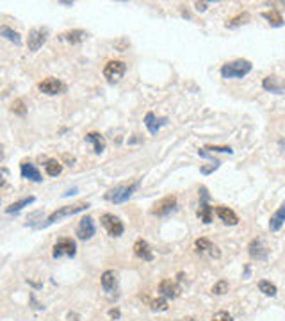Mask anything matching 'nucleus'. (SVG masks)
<instances>
[{
    "label": "nucleus",
    "instance_id": "18",
    "mask_svg": "<svg viewBox=\"0 0 285 321\" xmlns=\"http://www.w3.org/2000/svg\"><path fill=\"white\" fill-rule=\"evenodd\" d=\"M20 171H22L23 179H29V180H32V182H41V180H43L40 170H38L32 162H22V166H20Z\"/></svg>",
    "mask_w": 285,
    "mask_h": 321
},
{
    "label": "nucleus",
    "instance_id": "15",
    "mask_svg": "<svg viewBox=\"0 0 285 321\" xmlns=\"http://www.w3.org/2000/svg\"><path fill=\"white\" fill-rule=\"evenodd\" d=\"M102 287H104V291L109 294L116 293V289H118V277H116L114 271L107 270L102 273Z\"/></svg>",
    "mask_w": 285,
    "mask_h": 321
},
{
    "label": "nucleus",
    "instance_id": "39",
    "mask_svg": "<svg viewBox=\"0 0 285 321\" xmlns=\"http://www.w3.org/2000/svg\"><path fill=\"white\" fill-rule=\"evenodd\" d=\"M109 314H111V318H120V312L118 311H111Z\"/></svg>",
    "mask_w": 285,
    "mask_h": 321
},
{
    "label": "nucleus",
    "instance_id": "2",
    "mask_svg": "<svg viewBox=\"0 0 285 321\" xmlns=\"http://www.w3.org/2000/svg\"><path fill=\"white\" fill-rule=\"evenodd\" d=\"M87 207H89V203H75V205H64V207H59L57 211H54L52 214L46 218L43 223H40V227L38 229H46V227H50V225H54L55 221H61L63 218H68V216H73L77 214V212L81 211H86Z\"/></svg>",
    "mask_w": 285,
    "mask_h": 321
},
{
    "label": "nucleus",
    "instance_id": "9",
    "mask_svg": "<svg viewBox=\"0 0 285 321\" xmlns=\"http://www.w3.org/2000/svg\"><path fill=\"white\" fill-rule=\"evenodd\" d=\"M100 221H102V225H104V229L109 232V236H113V238H120V236L123 234V230H125V227H123L122 220H120L118 216L109 214V212L102 216Z\"/></svg>",
    "mask_w": 285,
    "mask_h": 321
},
{
    "label": "nucleus",
    "instance_id": "3",
    "mask_svg": "<svg viewBox=\"0 0 285 321\" xmlns=\"http://www.w3.org/2000/svg\"><path fill=\"white\" fill-rule=\"evenodd\" d=\"M139 186H141V180H136V182L128 184V186H116V188L109 189L104 195V198L113 203H123L134 195V191H137Z\"/></svg>",
    "mask_w": 285,
    "mask_h": 321
},
{
    "label": "nucleus",
    "instance_id": "16",
    "mask_svg": "<svg viewBox=\"0 0 285 321\" xmlns=\"http://www.w3.org/2000/svg\"><path fill=\"white\" fill-rule=\"evenodd\" d=\"M216 214L225 225H230V227H234V225L239 223V218H237L236 212L232 211V209H228V207H225V205H217L216 207Z\"/></svg>",
    "mask_w": 285,
    "mask_h": 321
},
{
    "label": "nucleus",
    "instance_id": "36",
    "mask_svg": "<svg viewBox=\"0 0 285 321\" xmlns=\"http://www.w3.org/2000/svg\"><path fill=\"white\" fill-rule=\"evenodd\" d=\"M198 156L200 157H204V159H210L212 162H216V160H219V159H216V157L212 156V154H208V152H205V148H200L198 150Z\"/></svg>",
    "mask_w": 285,
    "mask_h": 321
},
{
    "label": "nucleus",
    "instance_id": "20",
    "mask_svg": "<svg viewBox=\"0 0 285 321\" xmlns=\"http://www.w3.org/2000/svg\"><path fill=\"white\" fill-rule=\"evenodd\" d=\"M262 86L266 91L276 93V95H284L285 93V82H280L276 77H266L264 79Z\"/></svg>",
    "mask_w": 285,
    "mask_h": 321
},
{
    "label": "nucleus",
    "instance_id": "25",
    "mask_svg": "<svg viewBox=\"0 0 285 321\" xmlns=\"http://www.w3.org/2000/svg\"><path fill=\"white\" fill-rule=\"evenodd\" d=\"M45 170H46V175H50V177H57L63 171V164L57 159H48L45 164Z\"/></svg>",
    "mask_w": 285,
    "mask_h": 321
},
{
    "label": "nucleus",
    "instance_id": "13",
    "mask_svg": "<svg viewBox=\"0 0 285 321\" xmlns=\"http://www.w3.org/2000/svg\"><path fill=\"white\" fill-rule=\"evenodd\" d=\"M195 246H196V252H198V253H208V255L214 257V259H219V255H221L219 248H217L216 244L210 243V241H208L207 238L196 239V241H195Z\"/></svg>",
    "mask_w": 285,
    "mask_h": 321
},
{
    "label": "nucleus",
    "instance_id": "33",
    "mask_svg": "<svg viewBox=\"0 0 285 321\" xmlns=\"http://www.w3.org/2000/svg\"><path fill=\"white\" fill-rule=\"evenodd\" d=\"M210 321H234V318H232V314H228V312L221 311V312H216Z\"/></svg>",
    "mask_w": 285,
    "mask_h": 321
},
{
    "label": "nucleus",
    "instance_id": "41",
    "mask_svg": "<svg viewBox=\"0 0 285 321\" xmlns=\"http://www.w3.org/2000/svg\"><path fill=\"white\" fill-rule=\"evenodd\" d=\"M2 157H4V152H2V147H0V160H2Z\"/></svg>",
    "mask_w": 285,
    "mask_h": 321
},
{
    "label": "nucleus",
    "instance_id": "7",
    "mask_svg": "<svg viewBox=\"0 0 285 321\" xmlns=\"http://www.w3.org/2000/svg\"><path fill=\"white\" fill-rule=\"evenodd\" d=\"M77 253V244L75 241L70 238H64V239H59L57 243L54 244V259H59V257H75Z\"/></svg>",
    "mask_w": 285,
    "mask_h": 321
},
{
    "label": "nucleus",
    "instance_id": "24",
    "mask_svg": "<svg viewBox=\"0 0 285 321\" xmlns=\"http://www.w3.org/2000/svg\"><path fill=\"white\" fill-rule=\"evenodd\" d=\"M34 200H36V198H34V197H27V198H22V200H18V202L11 203L9 207H5V212H7V214H13V212H18V211H22L23 207L31 205V203L34 202Z\"/></svg>",
    "mask_w": 285,
    "mask_h": 321
},
{
    "label": "nucleus",
    "instance_id": "23",
    "mask_svg": "<svg viewBox=\"0 0 285 321\" xmlns=\"http://www.w3.org/2000/svg\"><path fill=\"white\" fill-rule=\"evenodd\" d=\"M0 36H4L5 40L13 41L14 45H22V38H20V34L16 31H13L11 27H7V25H2V27H0Z\"/></svg>",
    "mask_w": 285,
    "mask_h": 321
},
{
    "label": "nucleus",
    "instance_id": "22",
    "mask_svg": "<svg viewBox=\"0 0 285 321\" xmlns=\"http://www.w3.org/2000/svg\"><path fill=\"white\" fill-rule=\"evenodd\" d=\"M86 141L93 145V148H95L96 154H102V152L105 150V139H104V136H102L100 132H89V134H86Z\"/></svg>",
    "mask_w": 285,
    "mask_h": 321
},
{
    "label": "nucleus",
    "instance_id": "34",
    "mask_svg": "<svg viewBox=\"0 0 285 321\" xmlns=\"http://www.w3.org/2000/svg\"><path fill=\"white\" fill-rule=\"evenodd\" d=\"M205 150H212V152H225V154H234L230 147H216V145H208L205 147Z\"/></svg>",
    "mask_w": 285,
    "mask_h": 321
},
{
    "label": "nucleus",
    "instance_id": "37",
    "mask_svg": "<svg viewBox=\"0 0 285 321\" xmlns=\"http://www.w3.org/2000/svg\"><path fill=\"white\" fill-rule=\"evenodd\" d=\"M195 5H196V11H202V13H204V11L207 9L208 4H207V2H196Z\"/></svg>",
    "mask_w": 285,
    "mask_h": 321
},
{
    "label": "nucleus",
    "instance_id": "10",
    "mask_svg": "<svg viewBox=\"0 0 285 321\" xmlns=\"http://www.w3.org/2000/svg\"><path fill=\"white\" fill-rule=\"evenodd\" d=\"M177 207V198L173 197H164L161 198L154 207H152V214L154 216H167L169 212Z\"/></svg>",
    "mask_w": 285,
    "mask_h": 321
},
{
    "label": "nucleus",
    "instance_id": "31",
    "mask_svg": "<svg viewBox=\"0 0 285 321\" xmlns=\"http://www.w3.org/2000/svg\"><path fill=\"white\" fill-rule=\"evenodd\" d=\"M228 293V282L226 280H217L216 284L212 285V294H217V296H221V294Z\"/></svg>",
    "mask_w": 285,
    "mask_h": 321
},
{
    "label": "nucleus",
    "instance_id": "29",
    "mask_svg": "<svg viewBox=\"0 0 285 321\" xmlns=\"http://www.w3.org/2000/svg\"><path fill=\"white\" fill-rule=\"evenodd\" d=\"M248 20H249V14L248 13H243V14H239V16H236V18H232L230 22H226V27H228V29H236V27H239V25H244Z\"/></svg>",
    "mask_w": 285,
    "mask_h": 321
},
{
    "label": "nucleus",
    "instance_id": "32",
    "mask_svg": "<svg viewBox=\"0 0 285 321\" xmlns=\"http://www.w3.org/2000/svg\"><path fill=\"white\" fill-rule=\"evenodd\" d=\"M152 305V311H166L167 309V302H166V298H157V300H154V302L150 303Z\"/></svg>",
    "mask_w": 285,
    "mask_h": 321
},
{
    "label": "nucleus",
    "instance_id": "28",
    "mask_svg": "<svg viewBox=\"0 0 285 321\" xmlns=\"http://www.w3.org/2000/svg\"><path fill=\"white\" fill-rule=\"evenodd\" d=\"M258 289H260V293H264L266 296H276V293H278L276 285L271 284L269 280H260V282H258Z\"/></svg>",
    "mask_w": 285,
    "mask_h": 321
},
{
    "label": "nucleus",
    "instance_id": "14",
    "mask_svg": "<svg viewBox=\"0 0 285 321\" xmlns=\"http://www.w3.org/2000/svg\"><path fill=\"white\" fill-rule=\"evenodd\" d=\"M159 293L163 294L164 298H177L180 294V285L177 282H173L171 279H164L159 285Z\"/></svg>",
    "mask_w": 285,
    "mask_h": 321
},
{
    "label": "nucleus",
    "instance_id": "12",
    "mask_svg": "<svg viewBox=\"0 0 285 321\" xmlns=\"http://www.w3.org/2000/svg\"><path fill=\"white\" fill-rule=\"evenodd\" d=\"M95 221H93V218L91 216H86V218H82L81 223H79V229H77V236L79 239H91L93 236H95Z\"/></svg>",
    "mask_w": 285,
    "mask_h": 321
},
{
    "label": "nucleus",
    "instance_id": "1",
    "mask_svg": "<svg viewBox=\"0 0 285 321\" xmlns=\"http://www.w3.org/2000/svg\"><path fill=\"white\" fill-rule=\"evenodd\" d=\"M253 68V64L248 59H236L232 63H226L221 66V75L223 79H243L248 75Z\"/></svg>",
    "mask_w": 285,
    "mask_h": 321
},
{
    "label": "nucleus",
    "instance_id": "27",
    "mask_svg": "<svg viewBox=\"0 0 285 321\" xmlns=\"http://www.w3.org/2000/svg\"><path fill=\"white\" fill-rule=\"evenodd\" d=\"M262 16L267 20V22L271 23V25H275V27H280V25H284V18H282V14L278 13V11H266V13H262Z\"/></svg>",
    "mask_w": 285,
    "mask_h": 321
},
{
    "label": "nucleus",
    "instance_id": "21",
    "mask_svg": "<svg viewBox=\"0 0 285 321\" xmlns=\"http://www.w3.org/2000/svg\"><path fill=\"white\" fill-rule=\"evenodd\" d=\"M166 123H167V118L157 120V116H155L154 113H148V115L145 116V125H146V128H148L150 134H157L161 125H166Z\"/></svg>",
    "mask_w": 285,
    "mask_h": 321
},
{
    "label": "nucleus",
    "instance_id": "38",
    "mask_svg": "<svg viewBox=\"0 0 285 321\" xmlns=\"http://www.w3.org/2000/svg\"><path fill=\"white\" fill-rule=\"evenodd\" d=\"M75 193H77V189L73 188V189H70V191H66V193H64V197H70V195H75Z\"/></svg>",
    "mask_w": 285,
    "mask_h": 321
},
{
    "label": "nucleus",
    "instance_id": "26",
    "mask_svg": "<svg viewBox=\"0 0 285 321\" xmlns=\"http://www.w3.org/2000/svg\"><path fill=\"white\" fill-rule=\"evenodd\" d=\"M86 36L87 34L84 31H70V32H64L61 38L66 40V41H70V43H81L86 40Z\"/></svg>",
    "mask_w": 285,
    "mask_h": 321
},
{
    "label": "nucleus",
    "instance_id": "19",
    "mask_svg": "<svg viewBox=\"0 0 285 321\" xmlns=\"http://www.w3.org/2000/svg\"><path fill=\"white\" fill-rule=\"evenodd\" d=\"M285 223V202L278 207V211L271 216V220H269V230L271 232H278V230L284 227Z\"/></svg>",
    "mask_w": 285,
    "mask_h": 321
},
{
    "label": "nucleus",
    "instance_id": "17",
    "mask_svg": "<svg viewBox=\"0 0 285 321\" xmlns=\"http://www.w3.org/2000/svg\"><path fill=\"white\" fill-rule=\"evenodd\" d=\"M134 253H136L139 259H143V261H146V262L154 261V253H152V248H150V244L146 243L145 239H137L136 244H134Z\"/></svg>",
    "mask_w": 285,
    "mask_h": 321
},
{
    "label": "nucleus",
    "instance_id": "40",
    "mask_svg": "<svg viewBox=\"0 0 285 321\" xmlns=\"http://www.w3.org/2000/svg\"><path fill=\"white\" fill-rule=\"evenodd\" d=\"M2 186H5V179H4V175L0 173V188H2Z\"/></svg>",
    "mask_w": 285,
    "mask_h": 321
},
{
    "label": "nucleus",
    "instance_id": "6",
    "mask_svg": "<svg viewBox=\"0 0 285 321\" xmlns=\"http://www.w3.org/2000/svg\"><path fill=\"white\" fill-rule=\"evenodd\" d=\"M46 38H48V29L46 27H36V29H31L29 32V38H27V46L31 52H38L43 46V43L46 41Z\"/></svg>",
    "mask_w": 285,
    "mask_h": 321
},
{
    "label": "nucleus",
    "instance_id": "5",
    "mask_svg": "<svg viewBox=\"0 0 285 321\" xmlns=\"http://www.w3.org/2000/svg\"><path fill=\"white\" fill-rule=\"evenodd\" d=\"M208 191L205 186H202L200 188V205H198V211H196V214H198V218L204 223H210L212 221V207L208 205Z\"/></svg>",
    "mask_w": 285,
    "mask_h": 321
},
{
    "label": "nucleus",
    "instance_id": "4",
    "mask_svg": "<svg viewBox=\"0 0 285 321\" xmlns=\"http://www.w3.org/2000/svg\"><path fill=\"white\" fill-rule=\"evenodd\" d=\"M125 72H127V64L123 63V61H109L104 68V77L111 84H114L125 75Z\"/></svg>",
    "mask_w": 285,
    "mask_h": 321
},
{
    "label": "nucleus",
    "instance_id": "30",
    "mask_svg": "<svg viewBox=\"0 0 285 321\" xmlns=\"http://www.w3.org/2000/svg\"><path fill=\"white\" fill-rule=\"evenodd\" d=\"M11 111H13L14 115L25 116V113H27V106H25V102H23L22 98H18V100H14V102H13V106H11Z\"/></svg>",
    "mask_w": 285,
    "mask_h": 321
},
{
    "label": "nucleus",
    "instance_id": "11",
    "mask_svg": "<svg viewBox=\"0 0 285 321\" xmlns=\"http://www.w3.org/2000/svg\"><path fill=\"white\" fill-rule=\"evenodd\" d=\"M248 253L251 259H257V261H266L267 257H269V250L267 246L264 244V241L260 239H253L248 246Z\"/></svg>",
    "mask_w": 285,
    "mask_h": 321
},
{
    "label": "nucleus",
    "instance_id": "8",
    "mask_svg": "<svg viewBox=\"0 0 285 321\" xmlns=\"http://www.w3.org/2000/svg\"><path fill=\"white\" fill-rule=\"evenodd\" d=\"M38 87H40L41 93H45V95H61V93L66 91V84L61 82L59 79L55 77H46L43 79L40 84H38Z\"/></svg>",
    "mask_w": 285,
    "mask_h": 321
},
{
    "label": "nucleus",
    "instance_id": "35",
    "mask_svg": "<svg viewBox=\"0 0 285 321\" xmlns=\"http://www.w3.org/2000/svg\"><path fill=\"white\" fill-rule=\"evenodd\" d=\"M219 164H221V162H212L210 166H202V168H200V171H202L204 175H208V173H212L214 170H217V168H219Z\"/></svg>",
    "mask_w": 285,
    "mask_h": 321
}]
</instances>
